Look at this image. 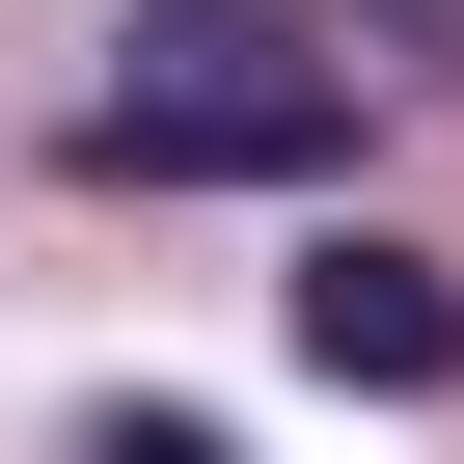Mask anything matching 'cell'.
I'll return each instance as SVG.
<instances>
[{
	"mask_svg": "<svg viewBox=\"0 0 464 464\" xmlns=\"http://www.w3.org/2000/svg\"><path fill=\"white\" fill-rule=\"evenodd\" d=\"M82 164H110V191H328V164H355V55L274 28V0H137Z\"/></svg>",
	"mask_w": 464,
	"mask_h": 464,
	"instance_id": "1",
	"label": "cell"
},
{
	"mask_svg": "<svg viewBox=\"0 0 464 464\" xmlns=\"http://www.w3.org/2000/svg\"><path fill=\"white\" fill-rule=\"evenodd\" d=\"M274 328H301V382H355V410H437V382H464V274H437V246H301Z\"/></svg>",
	"mask_w": 464,
	"mask_h": 464,
	"instance_id": "2",
	"label": "cell"
},
{
	"mask_svg": "<svg viewBox=\"0 0 464 464\" xmlns=\"http://www.w3.org/2000/svg\"><path fill=\"white\" fill-rule=\"evenodd\" d=\"M82 464H218V410H82Z\"/></svg>",
	"mask_w": 464,
	"mask_h": 464,
	"instance_id": "3",
	"label": "cell"
}]
</instances>
